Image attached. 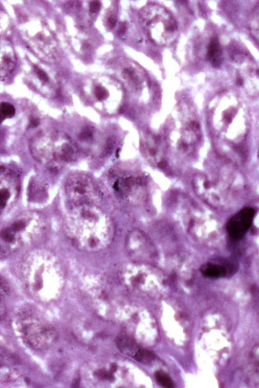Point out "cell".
I'll list each match as a JSON object with an SVG mask.
<instances>
[{"mask_svg":"<svg viewBox=\"0 0 259 388\" xmlns=\"http://www.w3.org/2000/svg\"><path fill=\"white\" fill-rule=\"evenodd\" d=\"M232 65L237 84L248 95H259V69L250 57L240 53L232 59Z\"/></svg>","mask_w":259,"mask_h":388,"instance_id":"7c38bea8","label":"cell"},{"mask_svg":"<svg viewBox=\"0 0 259 388\" xmlns=\"http://www.w3.org/2000/svg\"><path fill=\"white\" fill-rule=\"evenodd\" d=\"M0 181L1 211V213H5L15 204L19 196L20 179L15 171L2 166Z\"/></svg>","mask_w":259,"mask_h":388,"instance_id":"9a60e30c","label":"cell"},{"mask_svg":"<svg viewBox=\"0 0 259 388\" xmlns=\"http://www.w3.org/2000/svg\"><path fill=\"white\" fill-rule=\"evenodd\" d=\"M134 358L141 363L146 364L152 362L155 356L150 351L140 348Z\"/></svg>","mask_w":259,"mask_h":388,"instance_id":"cb8c5ba5","label":"cell"},{"mask_svg":"<svg viewBox=\"0 0 259 388\" xmlns=\"http://www.w3.org/2000/svg\"><path fill=\"white\" fill-rule=\"evenodd\" d=\"M155 376L157 382L162 387L171 388L174 386L171 379L164 372L161 371H156Z\"/></svg>","mask_w":259,"mask_h":388,"instance_id":"d4e9b609","label":"cell"},{"mask_svg":"<svg viewBox=\"0 0 259 388\" xmlns=\"http://www.w3.org/2000/svg\"><path fill=\"white\" fill-rule=\"evenodd\" d=\"M28 77L34 87L45 95L51 97L56 93V80L45 68L38 65H33Z\"/></svg>","mask_w":259,"mask_h":388,"instance_id":"e0dca14e","label":"cell"},{"mask_svg":"<svg viewBox=\"0 0 259 388\" xmlns=\"http://www.w3.org/2000/svg\"><path fill=\"white\" fill-rule=\"evenodd\" d=\"M250 371L253 377L259 382V344H257L251 350L249 358Z\"/></svg>","mask_w":259,"mask_h":388,"instance_id":"7402d4cb","label":"cell"},{"mask_svg":"<svg viewBox=\"0 0 259 388\" xmlns=\"http://www.w3.org/2000/svg\"><path fill=\"white\" fill-rule=\"evenodd\" d=\"M65 231L78 249L95 252L106 247L111 240V221L101 205L68 207Z\"/></svg>","mask_w":259,"mask_h":388,"instance_id":"7a4b0ae2","label":"cell"},{"mask_svg":"<svg viewBox=\"0 0 259 388\" xmlns=\"http://www.w3.org/2000/svg\"><path fill=\"white\" fill-rule=\"evenodd\" d=\"M21 33L33 51L42 60L54 63L59 57L56 41L50 29L37 17L24 18L20 24Z\"/></svg>","mask_w":259,"mask_h":388,"instance_id":"9c48e42d","label":"cell"},{"mask_svg":"<svg viewBox=\"0 0 259 388\" xmlns=\"http://www.w3.org/2000/svg\"><path fill=\"white\" fill-rule=\"evenodd\" d=\"M84 92L89 102L104 114L115 115L123 106V88L110 77L100 76L91 80L84 87Z\"/></svg>","mask_w":259,"mask_h":388,"instance_id":"ba28073f","label":"cell"},{"mask_svg":"<svg viewBox=\"0 0 259 388\" xmlns=\"http://www.w3.org/2000/svg\"><path fill=\"white\" fill-rule=\"evenodd\" d=\"M22 272L30 290L38 295H52L61 289L64 272L59 259L52 252L35 250L23 259Z\"/></svg>","mask_w":259,"mask_h":388,"instance_id":"277c9868","label":"cell"},{"mask_svg":"<svg viewBox=\"0 0 259 388\" xmlns=\"http://www.w3.org/2000/svg\"><path fill=\"white\" fill-rule=\"evenodd\" d=\"M1 76L5 77L11 73L16 64V57L13 48L7 40L1 42Z\"/></svg>","mask_w":259,"mask_h":388,"instance_id":"ac0fdd59","label":"cell"},{"mask_svg":"<svg viewBox=\"0 0 259 388\" xmlns=\"http://www.w3.org/2000/svg\"><path fill=\"white\" fill-rule=\"evenodd\" d=\"M29 148L33 158L52 171L74 161L78 154L73 139L64 132L55 129L37 132L31 138Z\"/></svg>","mask_w":259,"mask_h":388,"instance_id":"5b68a950","label":"cell"},{"mask_svg":"<svg viewBox=\"0 0 259 388\" xmlns=\"http://www.w3.org/2000/svg\"><path fill=\"white\" fill-rule=\"evenodd\" d=\"M9 292L8 285L7 284L6 281L1 278V297L3 296H6L8 295Z\"/></svg>","mask_w":259,"mask_h":388,"instance_id":"83f0119b","label":"cell"},{"mask_svg":"<svg viewBox=\"0 0 259 388\" xmlns=\"http://www.w3.org/2000/svg\"><path fill=\"white\" fill-rule=\"evenodd\" d=\"M226 265L220 263L208 262L200 267V272L204 276L210 278H223L227 276L228 270Z\"/></svg>","mask_w":259,"mask_h":388,"instance_id":"d6986e66","label":"cell"},{"mask_svg":"<svg viewBox=\"0 0 259 388\" xmlns=\"http://www.w3.org/2000/svg\"><path fill=\"white\" fill-rule=\"evenodd\" d=\"M115 342L117 347L121 352L133 357L140 348L133 339L124 333L119 334Z\"/></svg>","mask_w":259,"mask_h":388,"instance_id":"44dd1931","label":"cell"},{"mask_svg":"<svg viewBox=\"0 0 259 388\" xmlns=\"http://www.w3.org/2000/svg\"><path fill=\"white\" fill-rule=\"evenodd\" d=\"M248 29L252 37L259 44V7L254 9L250 16Z\"/></svg>","mask_w":259,"mask_h":388,"instance_id":"603a6c76","label":"cell"},{"mask_svg":"<svg viewBox=\"0 0 259 388\" xmlns=\"http://www.w3.org/2000/svg\"><path fill=\"white\" fill-rule=\"evenodd\" d=\"M14 327L24 343L35 350H43L51 347L57 339L56 329L38 316L25 313L16 316Z\"/></svg>","mask_w":259,"mask_h":388,"instance_id":"30bf717a","label":"cell"},{"mask_svg":"<svg viewBox=\"0 0 259 388\" xmlns=\"http://www.w3.org/2000/svg\"><path fill=\"white\" fill-rule=\"evenodd\" d=\"M165 147L169 171L194 160L200 147L202 129L194 110L180 105L159 131Z\"/></svg>","mask_w":259,"mask_h":388,"instance_id":"6da1fadb","label":"cell"},{"mask_svg":"<svg viewBox=\"0 0 259 388\" xmlns=\"http://www.w3.org/2000/svg\"><path fill=\"white\" fill-rule=\"evenodd\" d=\"M207 113L209 130L218 140L234 146L244 140L248 119L236 95L230 92L218 94L210 103Z\"/></svg>","mask_w":259,"mask_h":388,"instance_id":"3957f363","label":"cell"},{"mask_svg":"<svg viewBox=\"0 0 259 388\" xmlns=\"http://www.w3.org/2000/svg\"><path fill=\"white\" fill-rule=\"evenodd\" d=\"M139 21L147 37L157 45H169L178 36L175 18L160 5L150 4L144 6L139 12Z\"/></svg>","mask_w":259,"mask_h":388,"instance_id":"52a82bcc","label":"cell"},{"mask_svg":"<svg viewBox=\"0 0 259 388\" xmlns=\"http://www.w3.org/2000/svg\"><path fill=\"white\" fill-rule=\"evenodd\" d=\"M139 147L141 154L151 166L168 171L165 147L160 131L149 129L142 131L140 135Z\"/></svg>","mask_w":259,"mask_h":388,"instance_id":"4fadbf2b","label":"cell"},{"mask_svg":"<svg viewBox=\"0 0 259 388\" xmlns=\"http://www.w3.org/2000/svg\"><path fill=\"white\" fill-rule=\"evenodd\" d=\"M15 113V109L13 105L7 102H2L0 106V114L2 119H5L12 117Z\"/></svg>","mask_w":259,"mask_h":388,"instance_id":"484cf974","label":"cell"},{"mask_svg":"<svg viewBox=\"0 0 259 388\" xmlns=\"http://www.w3.org/2000/svg\"><path fill=\"white\" fill-rule=\"evenodd\" d=\"M206 57L210 63L214 67H219L223 61L222 50L218 39L212 38L208 44Z\"/></svg>","mask_w":259,"mask_h":388,"instance_id":"ffe728a7","label":"cell"},{"mask_svg":"<svg viewBox=\"0 0 259 388\" xmlns=\"http://www.w3.org/2000/svg\"><path fill=\"white\" fill-rule=\"evenodd\" d=\"M100 190L96 182L87 175L77 173L70 175L65 184L68 206L101 205Z\"/></svg>","mask_w":259,"mask_h":388,"instance_id":"8fae6325","label":"cell"},{"mask_svg":"<svg viewBox=\"0 0 259 388\" xmlns=\"http://www.w3.org/2000/svg\"><path fill=\"white\" fill-rule=\"evenodd\" d=\"M116 22V19L114 15H111L107 19V24L110 28L113 27Z\"/></svg>","mask_w":259,"mask_h":388,"instance_id":"f1b7e54d","label":"cell"},{"mask_svg":"<svg viewBox=\"0 0 259 388\" xmlns=\"http://www.w3.org/2000/svg\"><path fill=\"white\" fill-rule=\"evenodd\" d=\"M255 214L251 207H245L234 215L228 221L227 230L235 239L242 238L250 227Z\"/></svg>","mask_w":259,"mask_h":388,"instance_id":"2e32d148","label":"cell"},{"mask_svg":"<svg viewBox=\"0 0 259 388\" xmlns=\"http://www.w3.org/2000/svg\"><path fill=\"white\" fill-rule=\"evenodd\" d=\"M89 12L92 14H95L98 13L101 8V3L99 1H91L89 5Z\"/></svg>","mask_w":259,"mask_h":388,"instance_id":"4316f807","label":"cell"},{"mask_svg":"<svg viewBox=\"0 0 259 388\" xmlns=\"http://www.w3.org/2000/svg\"><path fill=\"white\" fill-rule=\"evenodd\" d=\"M48 228L46 218L36 211H27L13 218L1 232V258L35 244L46 234Z\"/></svg>","mask_w":259,"mask_h":388,"instance_id":"8992f818","label":"cell"},{"mask_svg":"<svg viewBox=\"0 0 259 388\" xmlns=\"http://www.w3.org/2000/svg\"><path fill=\"white\" fill-rule=\"evenodd\" d=\"M116 70L122 81L135 93L141 95L148 88V81L146 73L134 62L126 59L119 60Z\"/></svg>","mask_w":259,"mask_h":388,"instance_id":"5bb4252c","label":"cell"}]
</instances>
